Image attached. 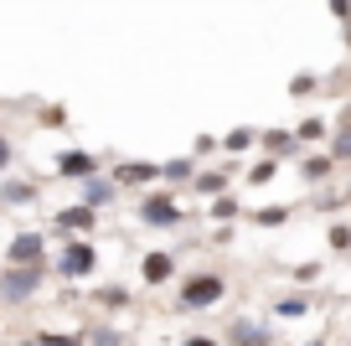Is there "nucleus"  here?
I'll list each match as a JSON object with an SVG mask.
<instances>
[{
  "label": "nucleus",
  "mask_w": 351,
  "mask_h": 346,
  "mask_svg": "<svg viewBox=\"0 0 351 346\" xmlns=\"http://www.w3.org/2000/svg\"><path fill=\"white\" fill-rule=\"evenodd\" d=\"M232 346H269V336H263L258 325H238V336H232Z\"/></svg>",
  "instance_id": "obj_9"
},
{
  "label": "nucleus",
  "mask_w": 351,
  "mask_h": 346,
  "mask_svg": "<svg viewBox=\"0 0 351 346\" xmlns=\"http://www.w3.org/2000/svg\"><path fill=\"white\" fill-rule=\"evenodd\" d=\"M109 196H114V192H109L104 181H88V202H109Z\"/></svg>",
  "instance_id": "obj_11"
},
{
  "label": "nucleus",
  "mask_w": 351,
  "mask_h": 346,
  "mask_svg": "<svg viewBox=\"0 0 351 346\" xmlns=\"http://www.w3.org/2000/svg\"><path fill=\"white\" fill-rule=\"evenodd\" d=\"M57 269H62L67 279L88 274V269H93V249H88V243H73V249H62V264H57Z\"/></svg>",
  "instance_id": "obj_4"
},
{
  "label": "nucleus",
  "mask_w": 351,
  "mask_h": 346,
  "mask_svg": "<svg viewBox=\"0 0 351 346\" xmlns=\"http://www.w3.org/2000/svg\"><path fill=\"white\" fill-rule=\"evenodd\" d=\"M145 279H150V284L171 279V259H165V253H150V259H145Z\"/></svg>",
  "instance_id": "obj_8"
},
{
  "label": "nucleus",
  "mask_w": 351,
  "mask_h": 346,
  "mask_svg": "<svg viewBox=\"0 0 351 346\" xmlns=\"http://www.w3.org/2000/svg\"><path fill=\"white\" fill-rule=\"evenodd\" d=\"M32 290H36V264H16V269L0 279V295H5V300H32Z\"/></svg>",
  "instance_id": "obj_1"
},
{
  "label": "nucleus",
  "mask_w": 351,
  "mask_h": 346,
  "mask_svg": "<svg viewBox=\"0 0 351 346\" xmlns=\"http://www.w3.org/2000/svg\"><path fill=\"white\" fill-rule=\"evenodd\" d=\"M140 217H145V222H150V227H176V222H181V212H176V202H165V196H150V202L140 207Z\"/></svg>",
  "instance_id": "obj_3"
},
{
  "label": "nucleus",
  "mask_w": 351,
  "mask_h": 346,
  "mask_svg": "<svg viewBox=\"0 0 351 346\" xmlns=\"http://www.w3.org/2000/svg\"><path fill=\"white\" fill-rule=\"evenodd\" d=\"M88 171H93V161H88L83 150H67V155H62V176H77V181H83Z\"/></svg>",
  "instance_id": "obj_7"
},
{
  "label": "nucleus",
  "mask_w": 351,
  "mask_h": 346,
  "mask_svg": "<svg viewBox=\"0 0 351 346\" xmlns=\"http://www.w3.org/2000/svg\"><path fill=\"white\" fill-rule=\"evenodd\" d=\"M5 161H11V150H5V140H0V171H5Z\"/></svg>",
  "instance_id": "obj_13"
},
{
  "label": "nucleus",
  "mask_w": 351,
  "mask_h": 346,
  "mask_svg": "<svg viewBox=\"0 0 351 346\" xmlns=\"http://www.w3.org/2000/svg\"><path fill=\"white\" fill-rule=\"evenodd\" d=\"M217 295H222V279L217 274H202V279H186V295H181V300H186L191 310H202V305H217Z\"/></svg>",
  "instance_id": "obj_2"
},
{
  "label": "nucleus",
  "mask_w": 351,
  "mask_h": 346,
  "mask_svg": "<svg viewBox=\"0 0 351 346\" xmlns=\"http://www.w3.org/2000/svg\"><path fill=\"white\" fill-rule=\"evenodd\" d=\"M191 346H212V341H191Z\"/></svg>",
  "instance_id": "obj_14"
},
{
  "label": "nucleus",
  "mask_w": 351,
  "mask_h": 346,
  "mask_svg": "<svg viewBox=\"0 0 351 346\" xmlns=\"http://www.w3.org/2000/svg\"><path fill=\"white\" fill-rule=\"evenodd\" d=\"M57 227H73V233H88V227H93V212H88V207H67V212H57Z\"/></svg>",
  "instance_id": "obj_6"
},
{
  "label": "nucleus",
  "mask_w": 351,
  "mask_h": 346,
  "mask_svg": "<svg viewBox=\"0 0 351 346\" xmlns=\"http://www.w3.org/2000/svg\"><path fill=\"white\" fill-rule=\"evenodd\" d=\"M36 346H77V341H73V336H42Z\"/></svg>",
  "instance_id": "obj_12"
},
{
  "label": "nucleus",
  "mask_w": 351,
  "mask_h": 346,
  "mask_svg": "<svg viewBox=\"0 0 351 346\" xmlns=\"http://www.w3.org/2000/svg\"><path fill=\"white\" fill-rule=\"evenodd\" d=\"M36 259H42V238H36V233H16L11 264H36Z\"/></svg>",
  "instance_id": "obj_5"
},
{
  "label": "nucleus",
  "mask_w": 351,
  "mask_h": 346,
  "mask_svg": "<svg viewBox=\"0 0 351 346\" xmlns=\"http://www.w3.org/2000/svg\"><path fill=\"white\" fill-rule=\"evenodd\" d=\"M150 165H124V171H119V181H150Z\"/></svg>",
  "instance_id": "obj_10"
}]
</instances>
